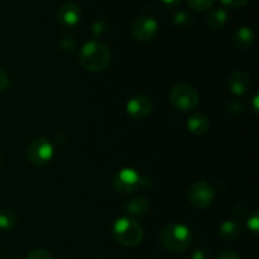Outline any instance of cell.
I'll return each mask as SVG.
<instances>
[{
    "label": "cell",
    "instance_id": "obj_7",
    "mask_svg": "<svg viewBox=\"0 0 259 259\" xmlns=\"http://www.w3.org/2000/svg\"><path fill=\"white\" fill-rule=\"evenodd\" d=\"M144 182L146 180L136 169L123 168L115 175L113 185L116 191L121 192V194H131L139 187H143Z\"/></svg>",
    "mask_w": 259,
    "mask_h": 259
},
{
    "label": "cell",
    "instance_id": "obj_22",
    "mask_svg": "<svg viewBox=\"0 0 259 259\" xmlns=\"http://www.w3.org/2000/svg\"><path fill=\"white\" fill-rule=\"evenodd\" d=\"M174 23L176 25H187L190 23V15L186 12H177L174 15Z\"/></svg>",
    "mask_w": 259,
    "mask_h": 259
},
{
    "label": "cell",
    "instance_id": "obj_11",
    "mask_svg": "<svg viewBox=\"0 0 259 259\" xmlns=\"http://www.w3.org/2000/svg\"><path fill=\"white\" fill-rule=\"evenodd\" d=\"M228 85H229L230 91L234 95L242 96L250 90V88H252V80H250V76L245 71L235 70L230 73Z\"/></svg>",
    "mask_w": 259,
    "mask_h": 259
},
{
    "label": "cell",
    "instance_id": "obj_6",
    "mask_svg": "<svg viewBox=\"0 0 259 259\" xmlns=\"http://www.w3.org/2000/svg\"><path fill=\"white\" fill-rule=\"evenodd\" d=\"M214 187L206 181L194 182L187 192V199H189L190 204L196 209H206L214 201Z\"/></svg>",
    "mask_w": 259,
    "mask_h": 259
},
{
    "label": "cell",
    "instance_id": "obj_29",
    "mask_svg": "<svg viewBox=\"0 0 259 259\" xmlns=\"http://www.w3.org/2000/svg\"><path fill=\"white\" fill-rule=\"evenodd\" d=\"M253 103H254V111H255V113H257V109H258V105H257V103H258V95L254 96V99H253Z\"/></svg>",
    "mask_w": 259,
    "mask_h": 259
},
{
    "label": "cell",
    "instance_id": "obj_26",
    "mask_svg": "<svg viewBox=\"0 0 259 259\" xmlns=\"http://www.w3.org/2000/svg\"><path fill=\"white\" fill-rule=\"evenodd\" d=\"M9 86V77L3 68H0V93Z\"/></svg>",
    "mask_w": 259,
    "mask_h": 259
},
{
    "label": "cell",
    "instance_id": "obj_3",
    "mask_svg": "<svg viewBox=\"0 0 259 259\" xmlns=\"http://www.w3.org/2000/svg\"><path fill=\"white\" fill-rule=\"evenodd\" d=\"M113 234L116 242L124 247H136L143 239V228L131 218H120L115 220Z\"/></svg>",
    "mask_w": 259,
    "mask_h": 259
},
{
    "label": "cell",
    "instance_id": "obj_21",
    "mask_svg": "<svg viewBox=\"0 0 259 259\" xmlns=\"http://www.w3.org/2000/svg\"><path fill=\"white\" fill-rule=\"evenodd\" d=\"M27 259H53V257L47 249L38 248V249L32 250V252L27 255Z\"/></svg>",
    "mask_w": 259,
    "mask_h": 259
},
{
    "label": "cell",
    "instance_id": "obj_12",
    "mask_svg": "<svg viewBox=\"0 0 259 259\" xmlns=\"http://www.w3.org/2000/svg\"><path fill=\"white\" fill-rule=\"evenodd\" d=\"M255 35L252 28L249 27H240L233 34V45L238 50L245 51L250 48L254 43Z\"/></svg>",
    "mask_w": 259,
    "mask_h": 259
},
{
    "label": "cell",
    "instance_id": "obj_1",
    "mask_svg": "<svg viewBox=\"0 0 259 259\" xmlns=\"http://www.w3.org/2000/svg\"><path fill=\"white\" fill-rule=\"evenodd\" d=\"M78 62L90 72H101L106 70L111 62L110 48L99 40H90L81 47Z\"/></svg>",
    "mask_w": 259,
    "mask_h": 259
},
{
    "label": "cell",
    "instance_id": "obj_14",
    "mask_svg": "<svg viewBox=\"0 0 259 259\" xmlns=\"http://www.w3.org/2000/svg\"><path fill=\"white\" fill-rule=\"evenodd\" d=\"M242 227L235 220H225L219 227V237L225 242H233L239 238Z\"/></svg>",
    "mask_w": 259,
    "mask_h": 259
},
{
    "label": "cell",
    "instance_id": "obj_15",
    "mask_svg": "<svg viewBox=\"0 0 259 259\" xmlns=\"http://www.w3.org/2000/svg\"><path fill=\"white\" fill-rule=\"evenodd\" d=\"M149 209V202L146 197L136 196L129 200L125 204V210L128 214L134 215V217H141L144 215Z\"/></svg>",
    "mask_w": 259,
    "mask_h": 259
},
{
    "label": "cell",
    "instance_id": "obj_13",
    "mask_svg": "<svg viewBox=\"0 0 259 259\" xmlns=\"http://www.w3.org/2000/svg\"><path fill=\"white\" fill-rule=\"evenodd\" d=\"M187 128L192 134L202 136V134L207 133V131H209L210 120L205 114L195 113L187 120Z\"/></svg>",
    "mask_w": 259,
    "mask_h": 259
},
{
    "label": "cell",
    "instance_id": "obj_23",
    "mask_svg": "<svg viewBox=\"0 0 259 259\" xmlns=\"http://www.w3.org/2000/svg\"><path fill=\"white\" fill-rule=\"evenodd\" d=\"M224 7L230 8V9H238V8H243L250 2V0H220Z\"/></svg>",
    "mask_w": 259,
    "mask_h": 259
},
{
    "label": "cell",
    "instance_id": "obj_5",
    "mask_svg": "<svg viewBox=\"0 0 259 259\" xmlns=\"http://www.w3.org/2000/svg\"><path fill=\"white\" fill-rule=\"evenodd\" d=\"M25 156L33 166H45L53 157L52 143L46 138L33 139L28 146Z\"/></svg>",
    "mask_w": 259,
    "mask_h": 259
},
{
    "label": "cell",
    "instance_id": "obj_20",
    "mask_svg": "<svg viewBox=\"0 0 259 259\" xmlns=\"http://www.w3.org/2000/svg\"><path fill=\"white\" fill-rule=\"evenodd\" d=\"M108 27H109L108 20L104 19V18H99V19H96L95 22L93 23V25H91V30H93L94 35H101L104 32H106Z\"/></svg>",
    "mask_w": 259,
    "mask_h": 259
},
{
    "label": "cell",
    "instance_id": "obj_8",
    "mask_svg": "<svg viewBox=\"0 0 259 259\" xmlns=\"http://www.w3.org/2000/svg\"><path fill=\"white\" fill-rule=\"evenodd\" d=\"M158 32V23L151 15H141L132 24V33L134 38L141 42H149Z\"/></svg>",
    "mask_w": 259,
    "mask_h": 259
},
{
    "label": "cell",
    "instance_id": "obj_24",
    "mask_svg": "<svg viewBox=\"0 0 259 259\" xmlns=\"http://www.w3.org/2000/svg\"><path fill=\"white\" fill-rule=\"evenodd\" d=\"M191 259H210V253L204 248H196L192 252Z\"/></svg>",
    "mask_w": 259,
    "mask_h": 259
},
{
    "label": "cell",
    "instance_id": "obj_18",
    "mask_svg": "<svg viewBox=\"0 0 259 259\" xmlns=\"http://www.w3.org/2000/svg\"><path fill=\"white\" fill-rule=\"evenodd\" d=\"M215 0H187V4L195 12H206L214 5Z\"/></svg>",
    "mask_w": 259,
    "mask_h": 259
},
{
    "label": "cell",
    "instance_id": "obj_10",
    "mask_svg": "<svg viewBox=\"0 0 259 259\" xmlns=\"http://www.w3.org/2000/svg\"><path fill=\"white\" fill-rule=\"evenodd\" d=\"M81 19V9L76 3H63L57 12V22L62 27H73Z\"/></svg>",
    "mask_w": 259,
    "mask_h": 259
},
{
    "label": "cell",
    "instance_id": "obj_19",
    "mask_svg": "<svg viewBox=\"0 0 259 259\" xmlns=\"http://www.w3.org/2000/svg\"><path fill=\"white\" fill-rule=\"evenodd\" d=\"M60 47L63 52H67V53L73 52V50H75V47H76L75 38L70 34H65L62 38H61Z\"/></svg>",
    "mask_w": 259,
    "mask_h": 259
},
{
    "label": "cell",
    "instance_id": "obj_27",
    "mask_svg": "<svg viewBox=\"0 0 259 259\" xmlns=\"http://www.w3.org/2000/svg\"><path fill=\"white\" fill-rule=\"evenodd\" d=\"M218 259H242L238 253H235L234 250H224L219 254Z\"/></svg>",
    "mask_w": 259,
    "mask_h": 259
},
{
    "label": "cell",
    "instance_id": "obj_4",
    "mask_svg": "<svg viewBox=\"0 0 259 259\" xmlns=\"http://www.w3.org/2000/svg\"><path fill=\"white\" fill-rule=\"evenodd\" d=\"M169 101L177 110L191 111L199 104V93L190 83H176L169 93Z\"/></svg>",
    "mask_w": 259,
    "mask_h": 259
},
{
    "label": "cell",
    "instance_id": "obj_28",
    "mask_svg": "<svg viewBox=\"0 0 259 259\" xmlns=\"http://www.w3.org/2000/svg\"><path fill=\"white\" fill-rule=\"evenodd\" d=\"M162 3H164V4L168 5V7H175V5L181 3V0H162Z\"/></svg>",
    "mask_w": 259,
    "mask_h": 259
},
{
    "label": "cell",
    "instance_id": "obj_17",
    "mask_svg": "<svg viewBox=\"0 0 259 259\" xmlns=\"http://www.w3.org/2000/svg\"><path fill=\"white\" fill-rule=\"evenodd\" d=\"M17 224V215L12 209H0V229L10 230Z\"/></svg>",
    "mask_w": 259,
    "mask_h": 259
},
{
    "label": "cell",
    "instance_id": "obj_30",
    "mask_svg": "<svg viewBox=\"0 0 259 259\" xmlns=\"http://www.w3.org/2000/svg\"><path fill=\"white\" fill-rule=\"evenodd\" d=\"M0 162H2V158H0Z\"/></svg>",
    "mask_w": 259,
    "mask_h": 259
},
{
    "label": "cell",
    "instance_id": "obj_2",
    "mask_svg": "<svg viewBox=\"0 0 259 259\" xmlns=\"http://www.w3.org/2000/svg\"><path fill=\"white\" fill-rule=\"evenodd\" d=\"M159 242L169 252H185L192 243L191 230L182 224H169L162 229Z\"/></svg>",
    "mask_w": 259,
    "mask_h": 259
},
{
    "label": "cell",
    "instance_id": "obj_16",
    "mask_svg": "<svg viewBox=\"0 0 259 259\" xmlns=\"http://www.w3.org/2000/svg\"><path fill=\"white\" fill-rule=\"evenodd\" d=\"M228 22V13L222 8L211 10L206 18V24L210 29L219 30L227 24Z\"/></svg>",
    "mask_w": 259,
    "mask_h": 259
},
{
    "label": "cell",
    "instance_id": "obj_25",
    "mask_svg": "<svg viewBox=\"0 0 259 259\" xmlns=\"http://www.w3.org/2000/svg\"><path fill=\"white\" fill-rule=\"evenodd\" d=\"M248 227H249V229L252 230L254 234H257L258 233V229H259V218H258V214H254L252 218H250L249 220H248Z\"/></svg>",
    "mask_w": 259,
    "mask_h": 259
},
{
    "label": "cell",
    "instance_id": "obj_9",
    "mask_svg": "<svg viewBox=\"0 0 259 259\" xmlns=\"http://www.w3.org/2000/svg\"><path fill=\"white\" fill-rule=\"evenodd\" d=\"M153 104L152 100L146 95H136L128 100L125 105L126 114L133 120H142L151 114Z\"/></svg>",
    "mask_w": 259,
    "mask_h": 259
}]
</instances>
